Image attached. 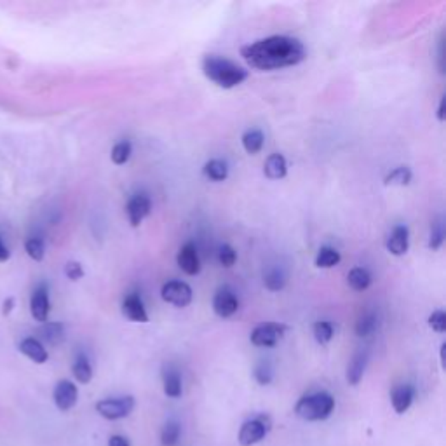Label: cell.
<instances>
[{
	"mask_svg": "<svg viewBox=\"0 0 446 446\" xmlns=\"http://www.w3.org/2000/svg\"><path fill=\"white\" fill-rule=\"evenodd\" d=\"M12 309H14V298H8V300L4 302V309H2V314H4V315L11 314Z\"/></svg>",
	"mask_w": 446,
	"mask_h": 446,
	"instance_id": "cell-39",
	"label": "cell"
},
{
	"mask_svg": "<svg viewBox=\"0 0 446 446\" xmlns=\"http://www.w3.org/2000/svg\"><path fill=\"white\" fill-rule=\"evenodd\" d=\"M312 331H314L315 342L321 345L330 344L331 338H333L335 335L333 324L328 323V321H317V323L314 324V328H312Z\"/></svg>",
	"mask_w": 446,
	"mask_h": 446,
	"instance_id": "cell-30",
	"label": "cell"
},
{
	"mask_svg": "<svg viewBox=\"0 0 446 446\" xmlns=\"http://www.w3.org/2000/svg\"><path fill=\"white\" fill-rule=\"evenodd\" d=\"M270 431L269 416L260 415L252 420H246L239 431V445L241 446H253L265 439L267 432Z\"/></svg>",
	"mask_w": 446,
	"mask_h": 446,
	"instance_id": "cell-6",
	"label": "cell"
},
{
	"mask_svg": "<svg viewBox=\"0 0 446 446\" xmlns=\"http://www.w3.org/2000/svg\"><path fill=\"white\" fill-rule=\"evenodd\" d=\"M213 311L218 317H232L239 311V300L229 288H221L213 296Z\"/></svg>",
	"mask_w": 446,
	"mask_h": 446,
	"instance_id": "cell-9",
	"label": "cell"
},
{
	"mask_svg": "<svg viewBox=\"0 0 446 446\" xmlns=\"http://www.w3.org/2000/svg\"><path fill=\"white\" fill-rule=\"evenodd\" d=\"M109 446H129L128 438H124V436L115 434L109 439Z\"/></svg>",
	"mask_w": 446,
	"mask_h": 446,
	"instance_id": "cell-38",
	"label": "cell"
},
{
	"mask_svg": "<svg viewBox=\"0 0 446 446\" xmlns=\"http://www.w3.org/2000/svg\"><path fill=\"white\" fill-rule=\"evenodd\" d=\"M263 175L269 180H282L288 175V162L282 154H272L263 164Z\"/></svg>",
	"mask_w": 446,
	"mask_h": 446,
	"instance_id": "cell-16",
	"label": "cell"
},
{
	"mask_svg": "<svg viewBox=\"0 0 446 446\" xmlns=\"http://www.w3.org/2000/svg\"><path fill=\"white\" fill-rule=\"evenodd\" d=\"M177 263L187 276H197L201 272V258L194 243H187L178 252Z\"/></svg>",
	"mask_w": 446,
	"mask_h": 446,
	"instance_id": "cell-12",
	"label": "cell"
},
{
	"mask_svg": "<svg viewBox=\"0 0 446 446\" xmlns=\"http://www.w3.org/2000/svg\"><path fill=\"white\" fill-rule=\"evenodd\" d=\"M41 335L47 344L60 345L65 340V326L61 323H44L41 328Z\"/></svg>",
	"mask_w": 446,
	"mask_h": 446,
	"instance_id": "cell-25",
	"label": "cell"
},
{
	"mask_svg": "<svg viewBox=\"0 0 446 446\" xmlns=\"http://www.w3.org/2000/svg\"><path fill=\"white\" fill-rule=\"evenodd\" d=\"M286 331H288V326L282 323H262L252 331L249 340L256 347L270 349V347H276L285 338Z\"/></svg>",
	"mask_w": 446,
	"mask_h": 446,
	"instance_id": "cell-4",
	"label": "cell"
},
{
	"mask_svg": "<svg viewBox=\"0 0 446 446\" xmlns=\"http://www.w3.org/2000/svg\"><path fill=\"white\" fill-rule=\"evenodd\" d=\"M445 243V223H443V218H438V220L432 223L431 229V237H429V249L432 252H438L439 247Z\"/></svg>",
	"mask_w": 446,
	"mask_h": 446,
	"instance_id": "cell-31",
	"label": "cell"
},
{
	"mask_svg": "<svg viewBox=\"0 0 446 446\" xmlns=\"http://www.w3.org/2000/svg\"><path fill=\"white\" fill-rule=\"evenodd\" d=\"M71 373H74L79 383H89L93 380V366H91L89 359L82 354L77 356V359L74 361V366H71Z\"/></svg>",
	"mask_w": 446,
	"mask_h": 446,
	"instance_id": "cell-23",
	"label": "cell"
},
{
	"mask_svg": "<svg viewBox=\"0 0 446 446\" xmlns=\"http://www.w3.org/2000/svg\"><path fill=\"white\" fill-rule=\"evenodd\" d=\"M122 314L124 317L133 321V323H148V314H146L145 304H143L142 296L138 293L128 295L122 302Z\"/></svg>",
	"mask_w": 446,
	"mask_h": 446,
	"instance_id": "cell-14",
	"label": "cell"
},
{
	"mask_svg": "<svg viewBox=\"0 0 446 446\" xmlns=\"http://www.w3.org/2000/svg\"><path fill=\"white\" fill-rule=\"evenodd\" d=\"M49 311H51V302H49V291L47 286L41 285L34 289L30 298V312L32 317L37 321V323H47Z\"/></svg>",
	"mask_w": 446,
	"mask_h": 446,
	"instance_id": "cell-10",
	"label": "cell"
},
{
	"mask_svg": "<svg viewBox=\"0 0 446 446\" xmlns=\"http://www.w3.org/2000/svg\"><path fill=\"white\" fill-rule=\"evenodd\" d=\"M429 326L436 331V333H445L446 331V314L443 311H434L427 319Z\"/></svg>",
	"mask_w": 446,
	"mask_h": 446,
	"instance_id": "cell-36",
	"label": "cell"
},
{
	"mask_svg": "<svg viewBox=\"0 0 446 446\" xmlns=\"http://www.w3.org/2000/svg\"><path fill=\"white\" fill-rule=\"evenodd\" d=\"M133 154V145L131 142H128V140H124V142H119L115 146L112 148V154H110V157H112V162L117 166H122L126 164V162L129 161V157H131Z\"/></svg>",
	"mask_w": 446,
	"mask_h": 446,
	"instance_id": "cell-28",
	"label": "cell"
},
{
	"mask_svg": "<svg viewBox=\"0 0 446 446\" xmlns=\"http://www.w3.org/2000/svg\"><path fill=\"white\" fill-rule=\"evenodd\" d=\"M204 177L211 181H225L227 177H229V166H227L225 161H220V159H211L204 164L203 168Z\"/></svg>",
	"mask_w": 446,
	"mask_h": 446,
	"instance_id": "cell-20",
	"label": "cell"
},
{
	"mask_svg": "<svg viewBox=\"0 0 446 446\" xmlns=\"http://www.w3.org/2000/svg\"><path fill=\"white\" fill-rule=\"evenodd\" d=\"M203 71L211 82L216 84L218 87H223V89H232V87L241 86L249 77V71L246 68L239 67L227 58L214 56V54L204 56Z\"/></svg>",
	"mask_w": 446,
	"mask_h": 446,
	"instance_id": "cell-2",
	"label": "cell"
},
{
	"mask_svg": "<svg viewBox=\"0 0 446 446\" xmlns=\"http://www.w3.org/2000/svg\"><path fill=\"white\" fill-rule=\"evenodd\" d=\"M241 56L256 70H278L302 63L307 58V49L295 37L272 35L241 47Z\"/></svg>",
	"mask_w": 446,
	"mask_h": 446,
	"instance_id": "cell-1",
	"label": "cell"
},
{
	"mask_svg": "<svg viewBox=\"0 0 446 446\" xmlns=\"http://www.w3.org/2000/svg\"><path fill=\"white\" fill-rule=\"evenodd\" d=\"M162 383H164V394L168 398H180L183 392L181 387V377L175 368H166L162 373Z\"/></svg>",
	"mask_w": 446,
	"mask_h": 446,
	"instance_id": "cell-19",
	"label": "cell"
},
{
	"mask_svg": "<svg viewBox=\"0 0 446 446\" xmlns=\"http://www.w3.org/2000/svg\"><path fill=\"white\" fill-rule=\"evenodd\" d=\"M152 211V203L148 199V195L145 194H136L135 197H131L126 206V213H128V220L131 223V227H140L142 221L145 220Z\"/></svg>",
	"mask_w": 446,
	"mask_h": 446,
	"instance_id": "cell-11",
	"label": "cell"
},
{
	"mask_svg": "<svg viewBox=\"0 0 446 446\" xmlns=\"http://www.w3.org/2000/svg\"><path fill=\"white\" fill-rule=\"evenodd\" d=\"M347 282H349V286L354 291H364V289L370 288L371 274L366 269H363V267H356V269L350 270L349 276H347Z\"/></svg>",
	"mask_w": 446,
	"mask_h": 446,
	"instance_id": "cell-24",
	"label": "cell"
},
{
	"mask_svg": "<svg viewBox=\"0 0 446 446\" xmlns=\"http://www.w3.org/2000/svg\"><path fill=\"white\" fill-rule=\"evenodd\" d=\"M162 300L166 304H171L178 309H183L190 305L192 298H194V291L190 286L183 281H169L162 286L161 289Z\"/></svg>",
	"mask_w": 446,
	"mask_h": 446,
	"instance_id": "cell-7",
	"label": "cell"
},
{
	"mask_svg": "<svg viewBox=\"0 0 446 446\" xmlns=\"http://www.w3.org/2000/svg\"><path fill=\"white\" fill-rule=\"evenodd\" d=\"M263 285H265V288L269 291H281L286 286V274L279 269L269 270L265 278H263Z\"/></svg>",
	"mask_w": 446,
	"mask_h": 446,
	"instance_id": "cell-29",
	"label": "cell"
},
{
	"mask_svg": "<svg viewBox=\"0 0 446 446\" xmlns=\"http://www.w3.org/2000/svg\"><path fill=\"white\" fill-rule=\"evenodd\" d=\"M25 252L35 262H42L45 256V244L41 237H32L25 243Z\"/></svg>",
	"mask_w": 446,
	"mask_h": 446,
	"instance_id": "cell-33",
	"label": "cell"
},
{
	"mask_svg": "<svg viewBox=\"0 0 446 446\" xmlns=\"http://www.w3.org/2000/svg\"><path fill=\"white\" fill-rule=\"evenodd\" d=\"M135 410V398L122 396V398H110L96 403V412L107 420L126 419Z\"/></svg>",
	"mask_w": 446,
	"mask_h": 446,
	"instance_id": "cell-5",
	"label": "cell"
},
{
	"mask_svg": "<svg viewBox=\"0 0 446 446\" xmlns=\"http://www.w3.org/2000/svg\"><path fill=\"white\" fill-rule=\"evenodd\" d=\"M340 253L335 247L323 246L319 249L317 256H315V267L317 269H333V267H337L340 263Z\"/></svg>",
	"mask_w": 446,
	"mask_h": 446,
	"instance_id": "cell-21",
	"label": "cell"
},
{
	"mask_svg": "<svg viewBox=\"0 0 446 446\" xmlns=\"http://www.w3.org/2000/svg\"><path fill=\"white\" fill-rule=\"evenodd\" d=\"M263 143H265V136H263V133L260 129H249V131H246L243 135V146L247 154H258L263 148Z\"/></svg>",
	"mask_w": 446,
	"mask_h": 446,
	"instance_id": "cell-22",
	"label": "cell"
},
{
	"mask_svg": "<svg viewBox=\"0 0 446 446\" xmlns=\"http://www.w3.org/2000/svg\"><path fill=\"white\" fill-rule=\"evenodd\" d=\"M9 256H11V253H9V249L4 246L2 239H0V262H5V260H9Z\"/></svg>",
	"mask_w": 446,
	"mask_h": 446,
	"instance_id": "cell-40",
	"label": "cell"
},
{
	"mask_svg": "<svg viewBox=\"0 0 446 446\" xmlns=\"http://www.w3.org/2000/svg\"><path fill=\"white\" fill-rule=\"evenodd\" d=\"M19 353L25 354L30 361L37 364H44L45 361L49 359V354L45 350L44 345L37 340V338H25V340L19 344Z\"/></svg>",
	"mask_w": 446,
	"mask_h": 446,
	"instance_id": "cell-17",
	"label": "cell"
},
{
	"mask_svg": "<svg viewBox=\"0 0 446 446\" xmlns=\"http://www.w3.org/2000/svg\"><path fill=\"white\" fill-rule=\"evenodd\" d=\"M379 328V319L373 312H366L364 315H361L359 321L356 324V335L361 338H366L370 335L375 333V330Z\"/></svg>",
	"mask_w": 446,
	"mask_h": 446,
	"instance_id": "cell-27",
	"label": "cell"
},
{
	"mask_svg": "<svg viewBox=\"0 0 446 446\" xmlns=\"http://www.w3.org/2000/svg\"><path fill=\"white\" fill-rule=\"evenodd\" d=\"M387 252L394 256H405L410 247V230L406 225H396L386 243Z\"/></svg>",
	"mask_w": 446,
	"mask_h": 446,
	"instance_id": "cell-13",
	"label": "cell"
},
{
	"mask_svg": "<svg viewBox=\"0 0 446 446\" xmlns=\"http://www.w3.org/2000/svg\"><path fill=\"white\" fill-rule=\"evenodd\" d=\"M368 366V353L366 350H361L356 356L353 357V361L349 363V368H347V382L350 386H357V383L363 380L364 370Z\"/></svg>",
	"mask_w": 446,
	"mask_h": 446,
	"instance_id": "cell-18",
	"label": "cell"
},
{
	"mask_svg": "<svg viewBox=\"0 0 446 446\" xmlns=\"http://www.w3.org/2000/svg\"><path fill=\"white\" fill-rule=\"evenodd\" d=\"M412 178V169L406 168V166H399V168L392 169L383 181H386V185H392V187H406V185H410Z\"/></svg>",
	"mask_w": 446,
	"mask_h": 446,
	"instance_id": "cell-26",
	"label": "cell"
},
{
	"mask_svg": "<svg viewBox=\"0 0 446 446\" xmlns=\"http://www.w3.org/2000/svg\"><path fill=\"white\" fill-rule=\"evenodd\" d=\"M218 260H220L221 265L229 269V267H232L234 263H236L237 252L230 244H223V246L220 247V252H218Z\"/></svg>",
	"mask_w": 446,
	"mask_h": 446,
	"instance_id": "cell-35",
	"label": "cell"
},
{
	"mask_svg": "<svg viewBox=\"0 0 446 446\" xmlns=\"http://www.w3.org/2000/svg\"><path fill=\"white\" fill-rule=\"evenodd\" d=\"M180 424L175 422V420H171V422H168V424L164 425V429H162L161 443L164 446H175L178 443V439H180Z\"/></svg>",
	"mask_w": 446,
	"mask_h": 446,
	"instance_id": "cell-32",
	"label": "cell"
},
{
	"mask_svg": "<svg viewBox=\"0 0 446 446\" xmlns=\"http://www.w3.org/2000/svg\"><path fill=\"white\" fill-rule=\"evenodd\" d=\"M255 380L260 383V386H269L272 380H274V370H272V364L269 361H260L255 366Z\"/></svg>",
	"mask_w": 446,
	"mask_h": 446,
	"instance_id": "cell-34",
	"label": "cell"
},
{
	"mask_svg": "<svg viewBox=\"0 0 446 446\" xmlns=\"http://www.w3.org/2000/svg\"><path fill=\"white\" fill-rule=\"evenodd\" d=\"M335 410V398L328 392H315L304 396L296 403L295 413L307 422L326 420Z\"/></svg>",
	"mask_w": 446,
	"mask_h": 446,
	"instance_id": "cell-3",
	"label": "cell"
},
{
	"mask_svg": "<svg viewBox=\"0 0 446 446\" xmlns=\"http://www.w3.org/2000/svg\"><path fill=\"white\" fill-rule=\"evenodd\" d=\"M65 276H67L70 281H79V279L84 278V269L79 262H68L65 265Z\"/></svg>",
	"mask_w": 446,
	"mask_h": 446,
	"instance_id": "cell-37",
	"label": "cell"
},
{
	"mask_svg": "<svg viewBox=\"0 0 446 446\" xmlns=\"http://www.w3.org/2000/svg\"><path fill=\"white\" fill-rule=\"evenodd\" d=\"M413 399H415V389L412 386H399L390 394V401H392L394 412L403 415L410 410Z\"/></svg>",
	"mask_w": 446,
	"mask_h": 446,
	"instance_id": "cell-15",
	"label": "cell"
},
{
	"mask_svg": "<svg viewBox=\"0 0 446 446\" xmlns=\"http://www.w3.org/2000/svg\"><path fill=\"white\" fill-rule=\"evenodd\" d=\"M54 405L58 406V410L61 412H68L74 406L77 405V399H79V390H77L76 383L70 382V380H60L54 387L53 392Z\"/></svg>",
	"mask_w": 446,
	"mask_h": 446,
	"instance_id": "cell-8",
	"label": "cell"
},
{
	"mask_svg": "<svg viewBox=\"0 0 446 446\" xmlns=\"http://www.w3.org/2000/svg\"><path fill=\"white\" fill-rule=\"evenodd\" d=\"M438 120L439 122H443L445 120V96L441 98V102H439V107H438Z\"/></svg>",
	"mask_w": 446,
	"mask_h": 446,
	"instance_id": "cell-41",
	"label": "cell"
}]
</instances>
